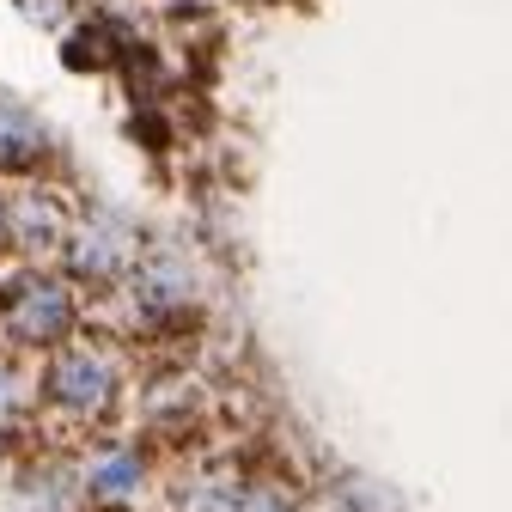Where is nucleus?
I'll return each instance as SVG.
<instances>
[{"label": "nucleus", "mask_w": 512, "mask_h": 512, "mask_svg": "<svg viewBox=\"0 0 512 512\" xmlns=\"http://www.w3.org/2000/svg\"><path fill=\"white\" fill-rule=\"evenodd\" d=\"M13 324H19V336H61V324H68V293L61 287H31L25 299H19V311H13Z\"/></svg>", "instance_id": "obj_1"}, {"label": "nucleus", "mask_w": 512, "mask_h": 512, "mask_svg": "<svg viewBox=\"0 0 512 512\" xmlns=\"http://www.w3.org/2000/svg\"><path fill=\"white\" fill-rule=\"evenodd\" d=\"M104 384H110V372H104V360H92V354H74V360L55 366V397H68V403H80V409L104 397Z\"/></svg>", "instance_id": "obj_2"}, {"label": "nucleus", "mask_w": 512, "mask_h": 512, "mask_svg": "<svg viewBox=\"0 0 512 512\" xmlns=\"http://www.w3.org/2000/svg\"><path fill=\"white\" fill-rule=\"evenodd\" d=\"M0 226H7V214H0Z\"/></svg>", "instance_id": "obj_3"}]
</instances>
